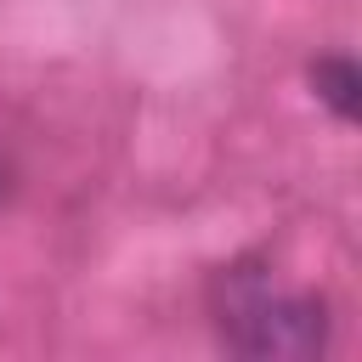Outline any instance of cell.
Wrapping results in <instances>:
<instances>
[{
	"instance_id": "cell-1",
	"label": "cell",
	"mask_w": 362,
	"mask_h": 362,
	"mask_svg": "<svg viewBox=\"0 0 362 362\" xmlns=\"http://www.w3.org/2000/svg\"><path fill=\"white\" fill-rule=\"evenodd\" d=\"M221 334L238 356H255V362L317 356L328 345V305L317 294H277L260 277H232Z\"/></svg>"
},
{
	"instance_id": "cell-2",
	"label": "cell",
	"mask_w": 362,
	"mask_h": 362,
	"mask_svg": "<svg viewBox=\"0 0 362 362\" xmlns=\"http://www.w3.org/2000/svg\"><path fill=\"white\" fill-rule=\"evenodd\" d=\"M311 85H317V102L334 119L356 124V113H362V74H356L351 57H317L311 62Z\"/></svg>"
}]
</instances>
